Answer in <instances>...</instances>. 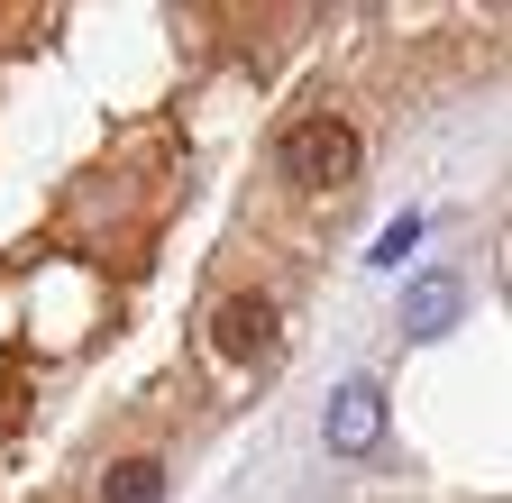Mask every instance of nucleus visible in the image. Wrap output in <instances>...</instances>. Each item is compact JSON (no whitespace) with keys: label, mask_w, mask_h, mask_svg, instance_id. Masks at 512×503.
Here are the masks:
<instances>
[{"label":"nucleus","mask_w":512,"mask_h":503,"mask_svg":"<svg viewBox=\"0 0 512 503\" xmlns=\"http://www.w3.org/2000/svg\"><path fill=\"white\" fill-rule=\"evenodd\" d=\"M320 439H330L339 458H366L384 439V385L375 375H348V385L330 394V412H320Z\"/></svg>","instance_id":"f03ea898"},{"label":"nucleus","mask_w":512,"mask_h":503,"mask_svg":"<svg viewBox=\"0 0 512 503\" xmlns=\"http://www.w3.org/2000/svg\"><path fill=\"white\" fill-rule=\"evenodd\" d=\"M211 348H220L229 366H247L256 348H275V302H266V293H229L220 321H211Z\"/></svg>","instance_id":"7ed1b4c3"},{"label":"nucleus","mask_w":512,"mask_h":503,"mask_svg":"<svg viewBox=\"0 0 512 503\" xmlns=\"http://www.w3.org/2000/svg\"><path fill=\"white\" fill-rule=\"evenodd\" d=\"M101 503H165V467H156V458H128V467H110Z\"/></svg>","instance_id":"39448f33"},{"label":"nucleus","mask_w":512,"mask_h":503,"mask_svg":"<svg viewBox=\"0 0 512 503\" xmlns=\"http://www.w3.org/2000/svg\"><path fill=\"white\" fill-rule=\"evenodd\" d=\"M458 311H467V284L458 275H412L403 284V330L412 339H448V330H458Z\"/></svg>","instance_id":"20e7f679"},{"label":"nucleus","mask_w":512,"mask_h":503,"mask_svg":"<svg viewBox=\"0 0 512 503\" xmlns=\"http://www.w3.org/2000/svg\"><path fill=\"white\" fill-rule=\"evenodd\" d=\"M275 165H284V183H302V193H330V183H348L357 174V129L348 119H293L284 129V147H275Z\"/></svg>","instance_id":"f257e3e1"},{"label":"nucleus","mask_w":512,"mask_h":503,"mask_svg":"<svg viewBox=\"0 0 512 503\" xmlns=\"http://www.w3.org/2000/svg\"><path fill=\"white\" fill-rule=\"evenodd\" d=\"M412 238H421V220H412V211H403V220H384V238L366 247V266H403V247H412Z\"/></svg>","instance_id":"423d86ee"}]
</instances>
